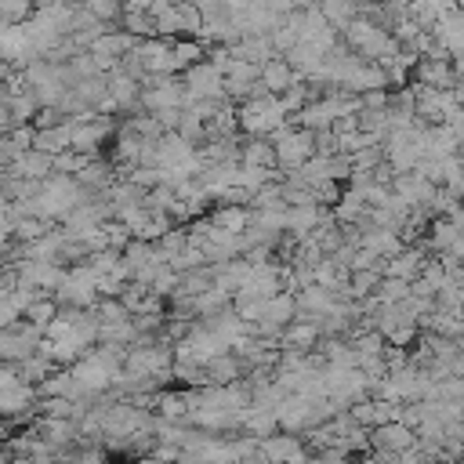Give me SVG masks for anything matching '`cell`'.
Instances as JSON below:
<instances>
[{
	"label": "cell",
	"mask_w": 464,
	"mask_h": 464,
	"mask_svg": "<svg viewBox=\"0 0 464 464\" xmlns=\"http://www.w3.org/2000/svg\"><path fill=\"white\" fill-rule=\"evenodd\" d=\"M181 80L188 87V102H196V98H228V91H225V69L214 65V62L188 65L181 72Z\"/></svg>",
	"instance_id": "cell-1"
},
{
	"label": "cell",
	"mask_w": 464,
	"mask_h": 464,
	"mask_svg": "<svg viewBox=\"0 0 464 464\" xmlns=\"http://www.w3.org/2000/svg\"><path fill=\"white\" fill-rule=\"evenodd\" d=\"M370 442H373V450L377 453H406L410 446H417L420 439H417V428H410V424H402V420H388V424H377L373 431H370Z\"/></svg>",
	"instance_id": "cell-2"
},
{
	"label": "cell",
	"mask_w": 464,
	"mask_h": 464,
	"mask_svg": "<svg viewBox=\"0 0 464 464\" xmlns=\"http://www.w3.org/2000/svg\"><path fill=\"white\" fill-rule=\"evenodd\" d=\"M294 80H297V69L290 65V58H279V54H276V58H268V62L261 65V83H265L272 94H283Z\"/></svg>",
	"instance_id": "cell-3"
},
{
	"label": "cell",
	"mask_w": 464,
	"mask_h": 464,
	"mask_svg": "<svg viewBox=\"0 0 464 464\" xmlns=\"http://www.w3.org/2000/svg\"><path fill=\"white\" fill-rule=\"evenodd\" d=\"M14 170H18L22 178H29V181H44V178L54 174V156L44 152V149H25V152L18 156V163H14Z\"/></svg>",
	"instance_id": "cell-4"
},
{
	"label": "cell",
	"mask_w": 464,
	"mask_h": 464,
	"mask_svg": "<svg viewBox=\"0 0 464 464\" xmlns=\"http://www.w3.org/2000/svg\"><path fill=\"white\" fill-rule=\"evenodd\" d=\"M323 221H326V214L319 210V203H312V207H286V232H294L297 239L312 236Z\"/></svg>",
	"instance_id": "cell-5"
},
{
	"label": "cell",
	"mask_w": 464,
	"mask_h": 464,
	"mask_svg": "<svg viewBox=\"0 0 464 464\" xmlns=\"http://www.w3.org/2000/svg\"><path fill=\"white\" fill-rule=\"evenodd\" d=\"M319 334H323V323H315V319H301V315H297V319L283 330V344L308 352V348L319 344Z\"/></svg>",
	"instance_id": "cell-6"
},
{
	"label": "cell",
	"mask_w": 464,
	"mask_h": 464,
	"mask_svg": "<svg viewBox=\"0 0 464 464\" xmlns=\"http://www.w3.org/2000/svg\"><path fill=\"white\" fill-rule=\"evenodd\" d=\"M33 149H44V152H51V156L72 149V120H65V123H58V127L36 130V145H33Z\"/></svg>",
	"instance_id": "cell-7"
},
{
	"label": "cell",
	"mask_w": 464,
	"mask_h": 464,
	"mask_svg": "<svg viewBox=\"0 0 464 464\" xmlns=\"http://www.w3.org/2000/svg\"><path fill=\"white\" fill-rule=\"evenodd\" d=\"M207 370H210V384H232V381H239V373L243 370H250V362L243 359H232L228 352H218L210 362H207Z\"/></svg>",
	"instance_id": "cell-8"
},
{
	"label": "cell",
	"mask_w": 464,
	"mask_h": 464,
	"mask_svg": "<svg viewBox=\"0 0 464 464\" xmlns=\"http://www.w3.org/2000/svg\"><path fill=\"white\" fill-rule=\"evenodd\" d=\"M243 163L279 167V156H276V141H272L268 134H250V141L243 145Z\"/></svg>",
	"instance_id": "cell-9"
},
{
	"label": "cell",
	"mask_w": 464,
	"mask_h": 464,
	"mask_svg": "<svg viewBox=\"0 0 464 464\" xmlns=\"http://www.w3.org/2000/svg\"><path fill=\"white\" fill-rule=\"evenodd\" d=\"M58 312H62L58 297H54V294H40V297H33V301L25 304V315H22V319H29V323H36V326H47Z\"/></svg>",
	"instance_id": "cell-10"
},
{
	"label": "cell",
	"mask_w": 464,
	"mask_h": 464,
	"mask_svg": "<svg viewBox=\"0 0 464 464\" xmlns=\"http://www.w3.org/2000/svg\"><path fill=\"white\" fill-rule=\"evenodd\" d=\"M410 294H413V279H402V276H384L381 286H377V297H381L384 304H399V301H406Z\"/></svg>",
	"instance_id": "cell-11"
},
{
	"label": "cell",
	"mask_w": 464,
	"mask_h": 464,
	"mask_svg": "<svg viewBox=\"0 0 464 464\" xmlns=\"http://www.w3.org/2000/svg\"><path fill=\"white\" fill-rule=\"evenodd\" d=\"M210 221H214V225H221V228L243 232V228L250 225V210H243V207H236V203H225L221 210H214V214H210Z\"/></svg>",
	"instance_id": "cell-12"
},
{
	"label": "cell",
	"mask_w": 464,
	"mask_h": 464,
	"mask_svg": "<svg viewBox=\"0 0 464 464\" xmlns=\"http://www.w3.org/2000/svg\"><path fill=\"white\" fill-rule=\"evenodd\" d=\"M203 58V40L192 36V40H178L174 36V62H178V72H185L188 65H196Z\"/></svg>",
	"instance_id": "cell-13"
},
{
	"label": "cell",
	"mask_w": 464,
	"mask_h": 464,
	"mask_svg": "<svg viewBox=\"0 0 464 464\" xmlns=\"http://www.w3.org/2000/svg\"><path fill=\"white\" fill-rule=\"evenodd\" d=\"M123 29L134 36H156V14L152 11H123Z\"/></svg>",
	"instance_id": "cell-14"
},
{
	"label": "cell",
	"mask_w": 464,
	"mask_h": 464,
	"mask_svg": "<svg viewBox=\"0 0 464 464\" xmlns=\"http://www.w3.org/2000/svg\"><path fill=\"white\" fill-rule=\"evenodd\" d=\"M160 417L163 420H188L192 417V399L188 395H163L160 399Z\"/></svg>",
	"instance_id": "cell-15"
},
{
	"label": "cell",
	"mask_w": 464,
	"mask_h": 464,
	"mask_svg": "<svg viewBox=\"0 0 464 464\" xmlns=\"http://www.w3.org/2000/svg\"><path fill=\"white\" fill-rule=\"evenodd\" d=\"M261 457H304V450L290 435H268V442L261 446Z\"/></svg>",
	"instance_id": "cell-16"
},
{
	"label": "cell",
	"mask_w": 464,
	"mask_h": 464,
	"mask_svg": "<svg viewBox=\"0 0 464 464\" xmlns=\"http://www.w3.org/2000/svg\"><path fill=\"white\" fill-rule=\"evenodd\" d=\"M178 14H181V33H188V36H199L203 33V11H199V4H178Z\"/></svg>",
	"instance_id": "cell-17"
},
{
	"label": "cell",
	"mask_w": 464,
	"mask_h": 464,
	"mask_svg": "<svg viewBox=\"0 0 464 464\" xmlns=\"http://www.w3.org/2000/svg\"><path fill=\"white\" fill-rule=\"evenodd\" d=\"M181 33V14H178V4H170L167 11L156 14V36H178Z\"/></svg>",
	"instance_id": "cell-18"
},
{
	"label": "cell",
	"mask_w": 464,
	"mask_h": 464,
	"mask_svg": "<svg viewBox=\"0 0 464 464\" xmlns=\"http://www.w3.org/2000/svg\"><path fill=\"white\" fill-rule=\"evenodd\" d=\"M87 7H91L102 22H116V18H123L127 0H87Z\"/></svg>",
	"instance_id": "cell-19"
},
{
	"label": "cell",
	"mask_w": 464,
	"mask_h": 464,
	"mask_svg": "<svg viewBox=\"0 0 464 464\" xmlns=\"http://www.w3.org/2000/svg\"><path fill=\"white\" fill-rule=\"evenodd\" d=\"M36 7V0H4V22H25L33 18L29 11Z\"/></svg>",
	"instance_id": "cell-20"
}]
</instances>
